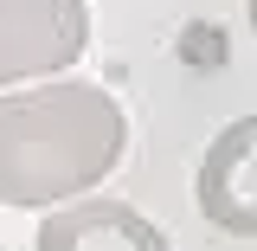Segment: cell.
Listing matches in <instances>:
<instances>
[{
  "instance_id": "7a4b0ae2",
  "label": "cell",
  "mask_w": 257,
  "mask_h": 251,
  "mask_svg": "<svg viewBox=\"0 0 257 251\" xmlns=\"http://www.w3.org/2000/svg\"><path fill=\"white\" fill-rule=\"evenodd\" d=\"M90 7L84 0H0V91L52 77L71 58H84Z\"/></svg>"
},
{
  "instance_id": "3957f363",
  "label": "cell",
  "mask_w": 257,
  "mask_h": 251,
  "mask_svg": "<svg viewBox=\"0 0 257 251\" xmlns=\"http://www.w3.org/2000/svg\"><path fill=\"white\" fill-rule=\"evenodd\" d=\"M193 193H199V213L219 232L257 238V116H238L231 129H219L206 142Z\"/></svg>"
},
{
  "instance_id": "277c9868",
  "label": "cell",
  "mask_w": 257,
  "mask_h": 251,
  "mask_svg": "<svg viewBox=\"0 0 257 251\" xmlns=\"http://www.w3.org/2000/svg\"><path fill=\"white\" fill-rule=\"evenodd\" d=\"M39 251H174L155 219H142L128 200H71L39 219Z\"/></svg>"
},
{
  "instance_id": "5b68a950",
  "label": "cell",
  "mask_w": 257,
  "mask_h": 251,
  "mask_svg": "<svg viewBox=\"0 0 257 251\" xmlns=\"http://www.w3.org/2000/svg\"><path fill=\"white\" fill-rule=\"evenodd\" d=\"M251 32H257V0H251Z\"/></svg>"
},
{
  "instance_id": "6da1fadb",
  "label": "cell",
  "mask_w": 257,
  "mask_h": 251,
  "mask_svg": "<svg viewBox=\"0 0 257 251\" xmlns=\"http://www.w3.org/2000/svg\"><path fill=\"white\" fill-rule=\"evenodd\" d=\"M128 123L103 84H39L0 97V200L52 206L122 161Z\"/></svg>"
}]
</instances>
